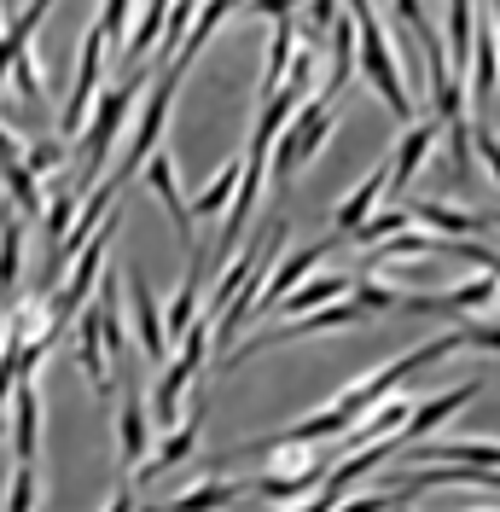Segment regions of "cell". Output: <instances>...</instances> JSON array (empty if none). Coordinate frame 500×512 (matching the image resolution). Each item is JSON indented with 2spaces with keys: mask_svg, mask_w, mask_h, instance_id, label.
<instances>
[{
  "mask_svg": "<svg viewBox=\"0 0 500 512\" xmlns=\"http://www.w3.org/2000/svg\"><path fill=\"white\" fill-rule=\"evenodd\" d=\"M489 303H500V286L489 274H477V280L442 291V297H402L396 309H419V315H471V309H489Z\"/></svg>",
  "mask_w": 500,
  "mask_h": 512,
  "instance_id": "cell-10",
  "label": "cell"
},
{
  "mask_svg": "<svg viewBox=\"0 0 500 512\" xmlns=\"http://www.w3.org/2000/svg\"><path fill=\"white\" fill-rule=\"evenodd\" d=\"M495 35H500V6H495Z\"/></svg>",
  "mask_w": 500,
  "mask_h": 512,
  "instance_id": "cell-45",
  "label": "cell"
},
{
  "mask_svg": "<svg viewBox=\"0 0 500 512\" xmlns=\"http://www.w3.org/2000/svg\"><path fill=\"white\" fill-rule=\"evenodd\" d=\"M407 460H437V466H489L500 472V443H413Z\"/></svg>",
  "mask_w": 500,
  "mask_h": 512,
  "instance_id": "cell-20",
  "label": "cell"
},
{
  "mask_svg": "<svg viewBox=\"0 0 500 512\" xmlns=\"http://www.w3.org/2000/svg\"><path fill=\"white\" fill-rule=\"evenodd\" d=\"M349 280H355V274H320V280H309V286L285 291V297H280L285 320L309 315V309H326V303H344V297H349Z\"/></svg>",
  "mask_w": 500,
  "mask_h": 512,
  "instance_id": "cell-21",
  "label": "cell"
},
{
  "mask_svg": "<svg viewBox=\"0 0 500 512\" xmlns=\"http://www.w3.org/2000/svg\"><path fill=\"white\" fill-rule=\"evenodd\" d=\"M76 204H82V192L76 187H53V198H47V210H41V233H47V256L64 245V233H70V222H76Z\"/></svg>",
  "mask_w": 500,
  "mask_h": 512,
  "instance_id": "cell-28",
  "label": "cell"
},
{
  "mask_svg": "<svg viewBox=\"0 0 500 512\" xmlns=\"http://www.w3.org/2000/svg\"><path fill=\"white\" fill-rule=\"evenodd\" d=\"M239 175H245V158L221 163L216 175L204 181V192H192V222H198V216H221V210L233 204V192H239Z\"/></svg>",
  "mask_w": 500,
  "mask_h": 512,
  "instance_id": "cell-23",
  "label": "cell"
},
{
  "mask_svg": "<svg viewBox=\"0 0 500 512\" xmlns=\"http://www.w3.org/2000/svg\"><path fill=\"white\" fill-rule=\"evenodd\" d=\"M0 437H6V425H0Z\"/></svg>",
  "mask_w": 500,
  "mask_h": 512,
  "instance_id": "cell-46",
  "label": "cell"
},
{
  "mask_svg": "<svg viewBox=\"0 0 500 512\" xmlns=\"http://www.w3.org/2000/svg\"><path fill=\"white\" fill-rule=\"evenodd\" d=\"M338 12H344V0H309V24H303V30H309V41L320 30H332V24H338Z\"/></svg>",
  "mask_w": 500,
  "mask_h": 512,
  "instance_id": "cell-38",
  "label": "cell"
},
{
  "mask_svg": "<svg viewBox=\"0 0 500 512\" xmlns=\"http://www.w3.org/2000/svg\"><path fill=\"white\" fill-rule=\"evenodd\" d=\"M332 128H338V105H326V99H309V105H297V117L280 128V140H274V152H268V175H274V187H285L303 163L332 140Z\"/></svg>",
  "mask_w": 500,
  "mask_h": 512,
  "instance_id": "cell-3",
  "label": "cell"
},
{
  "mask_svg": "<svg viewBox=\"0 0 500 512\" xmlns=\"http://www.w3.org/2000/svg\"><path fill=\"white\" fill-rule=\"evenodd\" d=\"M6 437H12V466H35L41 460V390H35V379H18V390H12Z\"/></svg>",
  "mask_w": 500,
  "mask_h": 512,
  "instance_id": "cell-7",
  "label": "cell"
},
{
  "mask_svg": "<svg viewBox=\"0 0 500 512\" xmlns=\"http://www.w3.org/2000/svg\"><path fill=\"white\" fill-rule=\"evenodd\" d=\"M326 35H332V47H326V88H320V99L332 105V99L349 88V76H355V18L338 12V24Z\"/></svg>",
  "mask_w": 500,
  "mask_h": 512,
  "instance_id": "cell-14",
  "label": "cell"
},
{
  "mask_svg": "<svg viewBox=\"0 0 500 512\" xmlns=\"http://www.w3.org/2000/svg\"><path fill=\"white\" fill-rule=\"evenodd\" d=\"M117 454H123L128 466H140V460L152 454V408H146L140 390L123 396V414H117Z\"/></svg>",
  "mask_w": 500,
  "mask_h": 512,
  "instance_id": "cell-13",
  "label": "cell"
},
{
  "mask_svg": "<svg viewBox=\"0 0 500 512\" xmlns=\"http://www.w3.org/2000/svg\"><path fill=\"white\" fill-rule=\"evenodd\" d=\"M210 332H216V315L204 309V315L192 320L187 332H181V355L157 373V384H152V431H169V425H181V396H187V384H192V373L204 367V355H210Z\"/></svg>",
  "mask_w": 500,
  "mask_h": 512,
  "instance_id": "cell-2",
  "label": "cell"
},
{
  "mask_svg": "<svg viewBox=\"0 0 500 512\" xmlns=\"http://www.w3.org/2000/svg\"><path fill=\"white\" fill-rule=\"evenodd\" d=\"M349 297L367 309V315H378V309H396L402 303V291H390L378 274H361V280H349Z\"/></svg>",
  "mask_w": 500,
  "mask_h": 512,
  "instance_id": "cell-35",
  "label": "cell"
},
{
  "mask_svg": "<svg viewBox=\"0 0 500 512\" xmlns=\"http://www.w3.org/2000/svg\"><path fill=\"white\" fill-rule=\"evenodd\" d=\"M198 6H204V0H169V18H163V35H157V53H181L192 18H198Z\"/></svg>",
  "mask_w": 500,
  "mask_h": 512,
  "instance_id": "cell-31",
  "label": "cell"
},
{
  "mask_svg": "<svg viewBox=\"0 0 500 512\" xmlns=\"http://www.w3.org/2000/svg\"><path fill=\"white\" fill-rule=\"evenodd\" d=\"M0 181H6V192H12L18 216H30V222H41L47 198H41V181H35L30 169H24V158H0Z\"/></svg>",
  "mask_w": 500,
  "mask_h": 512,
  "instance_id": "cell-26",
  "label": "cell"
},
{
  "mask_svg": "<svg viewBox=\"0 0 500 512\" xmlns=\"http://www.w3.org/2000/svg\"><path fill=\"white\" fill-rule=\"evenodd\" d=\"M332 245H338V239H320V245H309V251H291V256H285L280 268L268 274L262 297H256V315H262V309H280V297H285V291H297V280H309L314 268L332 256Z\"/></svg>",
  "mask_w": 500,
  "mask_h": 512,
  "instance_id": "cell-11",
  "label": "cell"
},
{
  "mask_svg": "<svg viewBox=\"0 0 500 512\" xmlns=\"http://www.w3.org/2000/svg\"><path fill=\"white\" fill-rule=\"evenodd\" d=\"M291 6L297 0H250V12H262V18H291Z\"/></svg>",
  "mask_w": 500,
  "mask_h": 512,
  "instance_id": "cell-42",
  "label": "cell"
},
{
  "mask_svg": "<svg viewBox=\"0 0 500 512\" xmlns=\"http://www.w3.org/2000/svg\"><path fill=\"white\" fill-rule=\"evenodd\" d=\"M204 251H192V268H187V280H181V291H175V303H169V320H163V338H181L192 320L204 315L198 303H204Z\"/></svg>",
  "mask_w": 500,
  "mask_h": 512,
  "instance_id": "cell-19",
  "label": "cell"
},
{
  "mask_svg": "<svg viewBox=\"0 0 500 512\" xmlns=\"http://www.w3.org/2000/svg\"><path fill=\"white\" fill-rule=\"evenodd\" d=\"M76 361H82V373L99 396H111V355H105V338H99V309L76 315Z\"/></svg>",
  "mask_w": 500,
  "mask_h": 512,
  "instance_id": "cell-17",
  "label": "cell"
},
{
  "mask_svg": "<svg viewBox=\"0 0 500 512\" xmlns=\"http://www.w3.org/2000/svg\"><path fill=\"white\" fill-rule=\"evenodd\" d=\"M18 262H24V222L6 216L0 222V291L18 286Z\"/></svg>",
  "mask_w": 500,
  "mask_h": 512,
  "instance_id": "cell-29",
  "label": "cell"
},
{
  "mask_svg": "<svg viewBox=\"0 0 500 512\" xmlns=\"http://www.w3.org/2000/svg\"><path fill=\"white\" fill-rule=\"evenodd\" d=\"M495 76H500V64H495V24H477V41H471V99H477V105H489V99H495Z\"/></svg>",
  "mask_w": 500,
  "mask_h": 512,
  "instance_id": "cell-25",
  "label": "cell"
},
{
  "mask_svg": "<svg viewBox=\"0 0 500 512\" xmlns=\"http://www.w3.org/2000/svg\"><path fill=\"white\" fill-rule=\"evenodd\" d=\"M396 12H402V24H407L413 35H419L425 24H431V18H425V0H396Z\"/></svg>",
  "mask_w": 500,
  "mask_h": 512,
  "instance_id": "cell-41",
  "label": "cell"
},
{
  "mask_svg": "<svg viewBox=\"0 0 500 512\" xmlns=\"http://www.w3.org/2000/svg\"><path fill=\"white\" fill-rule=\"evenodd\" d=\"M390 507H402V495H361V501H338L332 512H390Z\"/></svg>",
  "mask_w": 500,
  "mask_h": 512,
  "instance_id": "cell-40",
  "label": "cell"
},
{
  "mask_svg": "<svg viewBox=\"0 0 500 512\" xmlns=\"http://www.w3.org/2000/svg\"><path fill=\"white\" fill-rule=\"evenodd\" d=\"M233 6H239V0H204V6H198V18H192V30H187V41H181V53H175V70H181V76H187V64L198 59V47H204V41H210V35L221 30V24H227V12H233Z\"/></svg>",
  "mask_w": 500,
  "mask_h": 512,
  "instance_id": "cell-24",
  "label": "cell"
},
{
  "mask_svg": "<svg viewBox=\"0 0 500 512\" xmlns=\"http://www.w3.org/2000/svg\"><path fill=\"white\" fill-rule=\"evenodd\" d=\"M128 297H134V332H140V350L163 361L169 355V338H163V315H157V291L140 280V274H128Z\"/></svg>",
  "mask_w": 500,
  "mask_h": 512,
  "instance_id": "cell-18",
  "label": "cell"
},
{
  "mask_svg": "<svg viewBox=\"0 0 500 512\" xmlns=\"http://www.w3.org/2000/svg\"><path fill=\"white\" fill-rule=\"evenodd\" d=\"M477 390H483V384H477V379H466V384H454V390H442V396H431V402H413V414H407V425L396 431V448L407 454L413 443H425V437H431L437 425H448V419L460 414L466 402H477Z\"/></svg>",
  "mask_w": 500,
  "mask_h": 512,
  "instance_id": "cell-8",
  "label": "cell"
},
{
  "mask_svg": "<svg viewBox=\"0 0 500 512\" xmlns=\"http://www.w3.org/2000/svg\"><path fill=\"white\" fill-rule=\"evenodd\" d=\"M407 222H413V216H407V204H402V210H384V216H367V222L355 227V239H349V245H361V251H378L390 233H407Z\"/></svg>",
  "mask_w": 500,
  "mask_h": 512,
  "instance_id": "cell-30",
  "label": "cell"
},
{
  "mask_svg": "<svg viewBox=\"0 0 500 512\" xmlns=\"http://www.w3.org/2000/svg\"><path fill=\"white\" fill-rule=\"evenodd\" d=\"M245 495H250L245 478H204L198 489L175 495L169 507H146V512H227L233 501H245Z\"/></svg>",
  "mask_w": 500,
  "mask_h": 512,
  "instance_id": "cell-15",
  "label": "cell"
},
{
  "mask_svg": "<svg viewBox=\"0 0 500 512\" xmlns=\"http://www.w3.org/2000/svg\"><path fill=\"white\" fill-rule=\"evenodd\" d=\"M460 350H500V326H460Z\"/></svg>",
  "mask_w": 500,
  "mask_h": 512,
  "instance_id": "cell-39",
  "label": "cell"
},
{
  "mask_svg": "<svg viewBox=\"0 0 500 512\" xmlns=\"http://www.w3.org/2000/svg\"><path fill=\"white\" fill-rule=\"evenodd\" d=\"M41 501V472L35 466H12V478H6V512H35Z\"/></svg>",
  "mask_w": 500,
  "mask_h": 512,
  "instance_id": "cell-33",
  "label": "cell"
},
{
  "mask_svg": "<svg viewBox=\"0 0 500 512\" xmlns=\"http://www.w3.org/2000/svg\"><path fill=\"white\" fill-rule=\"evenodd\" d=\"M0 158H18V134L0 123Z\"/></svg>",
  "mask_w": 500,
  "mask_h": 512,
  "instance_id": "cell-44",
  "label": "cell"
},
{
  "mask_svg": "<svg viewBox=\"0 0 500 512\" xmlns=\"http://www.w3.org/2000/svg\"><path fill=\"white\" fill-rule=\"evenodd\" d=\"M105 53H111V41H105V30H88L82 35V59H76V82H70V99H64L59 111V140H70V134H82V123H88V111H94L99 88H105Z\"/></svg>",
  "mask_w": 500,
  "mask_h": 512,
  "instance_id": "cell-5",
  "label": "cell"
},
{
  "mask_svg": "<svg viewBox=\"0 0 500 512\" xmlns=\"http://www.w3.org/2000/svg\"><path fill=\"white\" fill-rule=\"evenodd\" d=\"M437 146V123H407L402 140H396V152H390V192L402 198L407 181H413V169L425 163V152Z\"/></svg>",
  "mask_w": 500,
  "mask_h": 512,
  "instance_id": "cell-16",
  "label": "cell"
},
{
  "mask_svg": "<svg viewBox=\"0 0 500 512\" xmlns=\"http://www.w3.org/2000/svg\"><path fill=\"white\" fill-rule=\"evenodd\" d=\"M471 146L483 152V163L495 169V181H500V134H495L489 123H471Z\"/></svg>",
  "mask_w": 500,
  "mask_h": 512,
  "instance_id": "cell-37",
  "label": "cell"
},
{
  "mask_svg": "<svg viewBox=\"0 0 500 512\" xmlns=\"http://www.w3.org/2000/svg\"><path fill=\"white\" fill-rule=\"evenodd\" d=\"M140 175H146V187L157 192V204L169 210V222H175V239H181L187 251H198V222H192V204L181 198V181H175V158L157 146L152 158L140 163Z\"/></svg>",
  "mask_w": 500,
  "mask_h": 512,
  "instance_id": "cell-6",
  "label": "cell"
},
{
  "mask_svg": "<svg viewBox=\"0 0 500 512\" xmlns=\"http://www.w3.org/2000/svg\"><path fill=\"white\" fill-rule=\"evenodd\" d=\"M64 158H70V152H64V140H35V146H30V163H24V169H30L35 181H41V175H47V169H59Z\"/></svg>",
  "mask_w": 500,
  "mask_h": 512,
  "instance_id": "cell-36",
  "label": "cell"
},
{
  "mask_svg": "<svg viewBox=\"0 0 500 512\" xmlns=\"http://www.w3.org/2000/svg\"><path fill=\"white\" fill-rule=\"evenodd\" d=\"M146 88V76H128V82H111V88H99L94 111H88V123H82V181L76 192H88L105 175V163H111V146H117V134H123V117L134 94Z\"/></svg>",
  "mask_w": 500,
  "mask_h": 512,
  "instance_id": "cell-1",
  "label": "cell"
},
{
  "mask_svg": "<svg viewBox=\"0 0 500 512\" xmlns=\"http://www.w3.org/2000/svg\"><path fill=\"white\" fill-rule=\"evenodd\" d=\"M198 425H204V408L192 402V419H187V425H175V431H163V437H157V443H152V454L140 460V472H134V483H157L163 472H175V466L187 460L192 448H198Z\"/></svg>",
  "mask_w": 500,
  "mask_h": 512,
  "instance_id": "cell-9",
  "label": "cell"
},
{
  "mask_svg": "<svg viewBox=\"0 0 500 512\" xmlns=\"http://www.w3.org/2000/svg\"><path fill=\"white\" fill-rule=\"evenodd\" d=\"M471 41H477V0H448V53H454V70L471 64Z\"/></svg>",
  "mask_w": 500,
  "mask_h": 512,
  "instance_id": "cell-27",
  "label": "cell"
},
{
  "mask_svg": "<svg viewBox=\"0 0 500 512\" xmlns=\"http://www.w3.org/2000/svg\"><path fill=\"white\" fill-rule=\"evenodd\" d=\"M407 216L425 222L437 239H471V233H489V216H483V210H454V204H437V198L407 204Z\"/></svg>",
  "mask_w": 500,
  "mask_h": 512,
  "instance_id": "cell-12",
  "label": "cell"
},
{
  "mask_svg": "<svg viewBox=\"0 0 500 512\" xmlns=\"http://www.w3.org/2000/svg\"><path fill=\"white\" fill-rule=\"evenodd\" d=\"M105 512H140V501H134V489H117V495H111V501H105Z\"/></svg>",
  "mask_w": 500,
  "mask_h": 512,
  "instance_id": "cell-43",
  "label": "cell"
},
{
  "mask_svg": "<svg viewBox=\"0 0 500 512\" xmlns=\"http://www.w3.org/2000/svg\"><path fill=\"white\" fill-rule=\"evenodd\" d=\"M134 6H140V0H105V6H99V30H105V41H111V47H117V53H123V41H128V30H134Z\"/></svg>",
  "mask_w": 500,
  "mask_h": 512,
  "instance_id": "cell-32",
  "label": "cell"
},
{
  "mask_svg": "<svg viewBox=\"0 0 500 512\" xmlns=\"http://www.w3.org/2000/svg\"><path fill=\"white\" fill-rule=\"evenodd\" d=\"M6 76H12V82H18V99H24V105H41V99H47V82H41V64H35V47L30 53H18V59H12V70H6Z\"/></svg>",
  "mask_w": 500,
  "mask_h": 512,
  "instance_id": "cell-34",
  "label": "cell"
},
{
  "mask_svg": "<svg viewBox=\"0 0 500 512\" xmlns=\"http://www.w3.org/2000/svg\"><path fill=\"white\" fill-rule=\"evenodd\" d=\"M175 88H181V70H175V64H163V70L152 76V88H146V105H140L134 140L123 146V163H111V175H117L123 187L140 175V163L152 158L157 146H163V123H169V99H175Z\"/></svg>",
  "mask_w": 500,
  "mask_h": 512,
  "instance_id": "cell-4",
  "label": "cell"
},
{
  "mask_svg": "<svg viewBox=\"0 0 500 512\" xmlns=\"http://www.w3.org/2000/svg\"><path fill=\"white\" fill-rule=\"evenodd\" d=\"M384 192H390V163H378L373 175H367L361 187L349 192L344 204H338V239H349L355 227H361V222H367V216H373V204H378V198H384Z\"/></svg>",
  "mask_w": 500,
  "mask_h": 512,
  "instance_id": "cell-22",
  "label": "cell"
}]
</instances>
